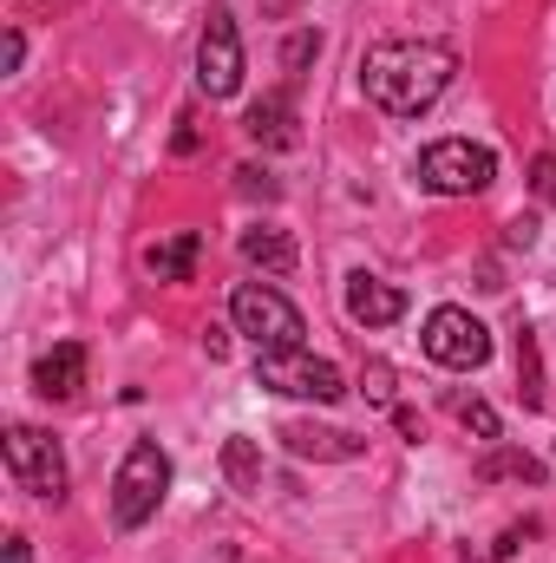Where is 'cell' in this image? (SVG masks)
<instances>
[{
	"instance_id": "obj_11",
	"label": "cell",
	"mask_w": 556,
	"mask_h": 563,
	"mask_svg": "<svg viewBox=\"0 0 556 563\" xmlns=\"http://www.w3.org/2000/svg\"><path fill=\"white\" fill-rule=\"evenodd\" d=\"M33 387H40L46 400H73V394L86 387V347H79V341H59L53 354H40Z\"/></svg>"
},
{
	"instance_id": "obj_22",
	"label": "cell",
	"mask_w": 556,
	"mask_h": 563,
	"mask_svg": "<svg viewBox=\"0 0 556 563\" xmlns=\"http://www.w3.org/2000/svg\"><path fill=\"white\" fill-rule=\"evenodd\" d=\"M504 243H511V250H531V243H537V223H531V217H518V223L504 230Z\"/></svg>"
},
{
	"instance_id": "obj_18",
	"label": "cell",
	"mask_w": 556,
	"mask_h": 563,
	"mask_svg": "<svg viewBox=\"0 0 556 563\" xmlns=\"http://www.w3.org/2000/svg\"><path fill=\"white\" fill-rule=\"evenodd\" d=\"M458 420H465V432H478L485 445H498V413L485 400H458Z\"/></svg>"
},
{
	"instance_id": "obj_20",
	"label": "cell",
	"mask_w": 556,
	"mask_h": 563,
	"mask_svg": "<svg viewBox=\"0 0 556 563\" xmlns=\"http://www.w3.org/2000/svg\"><path fill=\"white\" fill-rule=\"evenodd\" d=\"M314 53H321V33H294V40L281 46V66H288V73H301Z\"/></svg>"
},
{
	"instance_id": "obj_23",
	"label": "cell",
	"mask_w": 556,
	"mask_h": 563,
	"mask_svg": "<svg viewBox=\"0 0 556 563\" xmlns=\"http://www.w3.org/2000/svg\"><path fill=\"white\" fill-rule=\"evenodd\" d=\"M393 426H400V432H407L413 445H419V439H425V420H419L413 407H393Z\"/></svg>"
},
{
	"instance_id": "obj_5",
	"label": "cell",
	"mask_w": 556,
	"mask_h": 563,
	"mask_svg": "<svg viewBox=\"0 0 556 563\" xmlns=\"http://www.w3.org/2000/svg\"><path fill=\"white\" fill-rule=\"evenodd\" d=\"M256 387L269 394H288V400H314V407H334L347 394L341 367L334 361H314V354H256Z\"/></svg>"
},
{
	"instance_id": "obj_8",
	"label": "cell",
	"mask_w": 556,
	"mask_h": 563,
	"mask_svg": "<svg viewBox=\"0 0 556 563\" xmlns=\"http://www.w3.org/2000/svg\"><path fill=\"white\" fill-rule=\"evenodd\" d=\"M197 86L210 99H230L243 86V33H236V13L230 7H210L203 20V40H197Z\"/></svg>"
},
{
	"instance_id": "obj_19",
	"label": "cell",
	"mask_w": 556,
	"mask_h": 563,
	"mask_svg": "<svg viewBox=\"0 0 556 563\" xmlns=\"http://www.w3.org/2000/svg\"><path fill=\"white\" fill-rule=\"evenodd\" d=\"M360 387H367V400H374V407H393V367H387V361H367Z\"/></svg>"
},
{
	"instance_id": "obj_14",
	"label": "cell",
	"mask_w": 556,
	"mask_h": 563,
	"mask_svg": "<svg viewBox=\"0 0 556 563\" xmlns=\"http://www.w3.org/2000/svg\"><path fill=\"white\" fill-rule=\"evenodd\" d=\"M243 263L269 269V276H294V243L288 230H243Z\"/></svg>"
},
{
	"instance_id": "obj_28",
	"label": "cell",
	"mask_w": 556,
	"mask_h": 563,
	"mask_svg": "<svg viewBox=\"0 0 556 563\" xmlns=\"http://www.w3.org/2000/svg\"><path fill=\"white\" fill-rule=\"evenodd\" d=\"M524 531H531V525H524ZM524 531H504V538H498V544H491V563H498V558H511V551H518V544H524Z\"/></svg>"
},
{
	"instance_id": "obj_25",
	"label": "cell",
	"mask_w": 556,
	"mask_h": 563,
	"mask_svg": "<svg viewBox=\"0 0 556 563\" xmlns=\"http://www.w3.org/2000/svg\"><path fill=\"white\" fill-rule=\"evenodd\" d=\"M0 59H7V73H13V66H20V59H26V40H20V33H13V26H7V40H0Z\"/></svg>"
},
{
	"instance_id": "obj_13",
	"label": "cell",
	"mask_w": 556,
	"mask_h": 563,
	"mask_svg": "<svg viewBox=\"0 0 556 563\" xmlns=\"http://www.w3.org/2000/svg\"><path fill=\"white\" fill-rule=\"evenodd\" d=\"M288 452L301 459H360V439L354 432H314V426H281Z\"/></svg>"
},
{
	"instance_id": "obj_4",
	"label": "cell",
	"mask_w": 556,
	"mask_h": 563,
	"mask_svg": "<svg viewBox=\"0 0 556 563\" xmlns=\"http://www.w3.org/2000/svg\"><path fill=\"white\" fill-rule=\"evenodd\" d=\"M491 177H498V157L471 139H438L419 151V184L438 197H478L491 190Z\"/></svg>"
},
{
	"instance_id": "obj_7",
	"label": "cell",
	"mask_w": 556,
	"mask_h": 563,
	"mask_svg": "<svg viewBox=\"0 0 556 563\" xmlns=\"http://www.w3.org/2000/svg\"><path fill=\"white\" fill-rule=\"evenodd\" d=\"M7 472L33 498H53V505L66 498V459H59L53 432H40V426H13L7 432Z\"/></svg>"
},
{
	"instance_id": "obj_17",
	"label": "cell",
	"mask_w": 556,
	"mask_h": 563,
	"mask_svg": "<svg viewBox=\"0 0 556 563\" xmlns=\"http://www.w3.org/2000/svg\"><path fill=\"white\" fill-rule=\"evenodd\" d=\"M518 374H524V407H544V367H537V334L518 328Z\"/></svg>"
},
{
	"instance_id": "obj_26",
	"label": "cell",
	"mask_w": 556,
	"mask_h": 563,
	"mask_svg": "<svg viewBox=\"0 0 556 563\" xmlns=\"http://www.w3.org/2000/svg\"><path fill=\"white\" fill-rule=\"evenodd\" d=\"M236 177H243V190H249V197H276V184H269V170H236Z\"/></svg>"
},
{
	"instance_id": "obj_15",
	"label": "cell",
	"mask_w": 556,
	"mask_h": 563,
	"mask_svg": "<svg viewBox=\"0 0 556 563\" xmlns=\"http://www.w3.org/2000/svg\"><path fill=\"white\" fill-rule=\"evenodd\" d=\"M223 478H230L236 492H256V485H263V445L243 439V432L223 439Z\"/></svg>"
},
{
	"instance_id": "obj_2",
	"label": "cell",
	"mask_w": 556,
	"mask_h": 563,
	"mask_svg": "<svg viewBox=\"0 0 556 563\" xmlns=\"http://www.w3.org/2000/svg\"><path fill=\"white\" fill-rule=\"evenodd\" d=\"M164 492H170V459H164L157 439H138V445L125 452L119 478H112V518H119V531L151 525L157 505H164Z\"/></svg>"
},
{
	"instance_id": "obj_9",
	"label": "cell",
	"mask_w": 556,
	"mask_h": 563,
	"mask_svg": "<svg viewBox=\"0 0 556 563\" xmlns=\"http://www.w3.org/2000/svg\"><path fill=\"white\" fill-rule=\"evenodd\" d=\"M347 314L360 328H393L407 314V288H393L380 276H347Z\"/></svg>"
},
{
	"instance_id": "obj_3",
	"label": "cell",
	"mask_w": 556,
	"mask_h": 563,
	"mask_svg": "<svg viewBox=\"0 0 556 563\" xmlns=\"http://www.w3.org/2000/svg\"><path fill=\"white\" fill-rule=\"evenodd\" d=\"M230 314H236V328L256 341V354H294L301 334H308L301 308H294L288 295H276L269 282H243V288L230 295Z\"/></svg>"
},
{
	"instance_id": "obj_6",
	"label": "cell",
	"mask_w": 556,
	"mask_h": 563,
	"mask_svg": "<svg viewBox=\"0 0 556 563\" xmlns=\"http://www.w3.org/2000/svg\"><path fill=\"white\" fill-rule=\"evenodd\" d=\"M419 341H425V354L438 367H458V374H471V367L491 361V334H485V321L471 308H432Z\"/></svg>"
},
{
	"instance_id": "obj_24",
	"label": "cell",
	"mask_w": 556,
	"mask_h": 563,
	"mask_svg": "<svg viewBox=\"0 0 556 563\" xmlns=\"http://www.w3.org/2000/svg\"><path fill=\"white\" fill-rule=\"evenodd\" d=\"M170 151H177V157H190V151H197V119H177V139H170Z\"/></svg>"
},
{
	"instance_id": "obj_10",
	"label": "cell",
	"mask_w": 556,
	"mask_h": 563,
	"mask_svg": "<svg viewBox=\"0 0 556 563\" xmlns=\"http://www.w3.org/2000/svg\"><path fill=\"white\" fill-rule=\"evenodd\" d=\"M243 132L263 144V151H294V144H301V132H294V106H288V92L256 99V106L243 112Z\"/></svg>"
},
{
	"instance_id": "obj_16",
	"label": "cell",
	"mask_w": 556,
	"mask_h": 563,
	"mask_svg": "<svg viewBox=\"0 0 556 563\" xmlns=\"http://www.w3.org/2000/svg\"><path fill=\"white\" fill-rule=\"evenodd\" d=\"M478 478L491 485V478H524V485H544V465L531 459V452H511V445H491V459L478 465Z\"/></svg>"
},
{
	"instance_id": "obj_27",
	"label": "cell",
	"mask_w": 556,
	"mask_h": 563,
	"mask_svg": "<svg viewBox=\"0 0 556 563\" xmlns=\"http://www.w3.org/2000/svg\"><path fill=\"white\" fill-rule=\"evenodd\" d=\"M203 347H210V361H223L230 354V334L223 328H203Z\"/></svg>"
},
{
	"instance_id": "obj_12",
	"label": "cell",
	"mask_w": 556,
	"mask_h": 563,
	"mask_svg": "<svg viewBox=\"0 0 556 563\" xmlns=\"http://www.w3.org/2000/svg\"><path fill=\"white\" fill-rule=\"evenodd\" d=\"M197 256H203V236H197V230H177L164 250H151V276L157 282H190L197 276Z\"/></svg>"
},
{
	"instance_id": "obj_21",
	"label": "cell",
	"mask_w": 556,
	"mask_h": 563,
	"mask_svg": "<svg viewBox=\"0 0 556 563\" xmlns=\"http://www.w3.org/2000/svg\"><path fill=\"white\" fill-rule=\"evenodd\" d=\"M531 190H537L544 203H556V157H537V164H531Z\"/></svg>"
},
{
	"instance_id": "obj_1",
	"label": "cell",
	"mask_w": 556,
	"mask_h": 563,
	"mask_svg": "<svg viewBox=\"0 0 556 563\" xmlns=\"http://www.w3.org/2000/svg\"><path fill=\"white\" fill-rule=\"evenodd\" d=\"M452 73H458V59H452V46H438V40H380V46L360 59L367 99H374L380 112H393V119H419L425 106H438V92L452 86Z\"/></svg>"
},
{
	"instance_id": "obj_29",
	"label": "cell",
	"mask_w": 556,
	"mask_h": 563,
	"mask_svg": "<svg viewBox=\"0 0 556 563\" xmlns=\"http://www.w3.org/2000/svg\"><path fill=\"white\" fill-rule=\"evenodd\" d=\"M7 563H33V551H26V538H13V544H7Z\"/></svg>"
}]
</instances>
